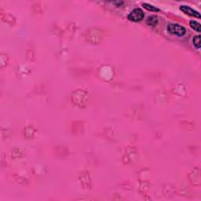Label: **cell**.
<instances>
[{"label": "cell", "mask_w": 201, "mask_h": 201, "mask_svg": "<svg viewBox=\"0 0 201 201\" xmlns=\"http://www.w3.org/2000/svg\"><path fill=\"white\" fill-rule=\"evenodd\" d=\"M167 30L170 34L177 36H183L186 32V30L184 27L179 25L178 24H170L167 26Z\"/></svg>", "instance_id": "cell-1"}, {"label": "cell", "mask_w": 201, "mask_h": 201, "mask_svg": "<svg viewBox=\"0 0 201 201\" xmlns=\"http://www.w3.org/2000/svg\"><path fill=\"white\" fill-rule=\"evenodd\" d=\"M142 6H143L145 9H146V10H149V11H155V12L159 11L158 8H156V6H152V5H150V4H149V3H143V4H142Z\"/></svg>", "instance_id": "cell-7"}, {"label": "cell", "mask_w": 201, "mask_h": 201, "mask_svg": "<svg viewBox=\"0 0 201 201\" xmlns=\"http://www.w3.org/2000/svg\"><path fill=\"white\" fill-rule=\"evenodd\" d=\"M144 17H145V14H144L143 10L141 8H135L128 14L127 18L131 21L138 22L142 20Z\"/></svg>", "instance_id": "cell-2"}, {"label": "cell", "mask_w": 201, "mask_h": 201, "mask_svg": "<svg viewBox=\"0 0 201 201\" xmlns=\"http://www.w3.org/2000/svg\"><path fill=\"white\" fill-rule=\"evenodd\" d=\"M193 45L197 48V49H200L201 47V43H200V35H196L193 39Z\"/></svg>", "instance_id": "cell-6"}, {"label": "cell", "mask_w": 201, "mask_h": 201, "mask_svg": "<svg viewBox=\"0 0 201 201\" xmlns=\"http://www.w3.org/2000/svg\"><path fill=\"white\" fill-rule=\"evenodd\" d=\"M146 24L149 26H156L158 24V18L157 17H156L154 15L149 16L147 18Z\"/></svg>", "instance_id": "cell-4"}, {"label": "cell", "mask_w": 201, "mask_h": 201, "mask_svg": "<svg viewBox=\"0 0 201 201\" xmlns=\"http://www.w3.org/2000/svg\"><path fill=\"white\" fill-rule=\"evenodd\" d=\"M189 25L190 27L195 30L196 32H201V27H200V24L196 21V20H190L189 21Z\"/></svg>", "instance_id": "cell-5"}, {"label": "cell", "mask_w": 201, "mask_h": 201, "mask_svg": "<svg viewBox=\"0 0 201 201\" xmlns=\"http://www.w3.org/2000/svg\"><path fill=\"white\" fill-rule=\"evenodd\" d=\"M180 10L182 11L185 14L189 15V16H191V17H196V18H200V14L199 13L197 10H195L194 9L191 8L190 6H188L186 5H181L179 7Z\"/></svg>", "instance_id": "cell-3"}]
</instances>
